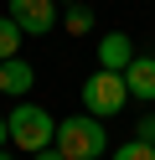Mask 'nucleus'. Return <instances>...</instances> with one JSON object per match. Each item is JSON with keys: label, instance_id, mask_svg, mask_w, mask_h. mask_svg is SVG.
I'll use <instances>...</instances> for the list:
<instances>
[{"label": "nucleus", "instance_id": "f8f14e48", "mask_svg": "<svg viewBox=\"0 0 155 160\" xmlns=\"http://www.w3.org/2000/svg\"><path fill=\"white\" fill-rule=\"evenodd\" d=\"M31 160H67V155H62L57 145H47V150H36V155H31Z\"/></svg>", "mask_w": 155, "mask_h": 160}, {"label": "nucleus", "instance_id": "f257e3e1", "mask_svg": "<svg viewBox=\"0 0 155 160\" xmlns=\"http://www.w3.org/2000/svg\"><path fill=\"white\" fill-rule=\"evenodd\" d=\"M52 145L67 160H98L103 150H109V129L93 114H72V119H57V139H52Z\"/></svg>", "mask_w": 155, "mask_h": 160}, {"label": "nucleus", "instance_id": "39448f33", "mask_svg": "<svg viewBox=\"0 0 155 160\" xmlns=\"http://www.w3.org/2000/svg\"><path fill=\"white\" fill-rule=\"evenodd\" d=\"M134 57H140V52H134V42H129L124 31H109V36L98 42V67H103V72H124Z\"/></svg>", "mask_w": 155, "mask_h": 160}, {"label": "nucleus", "instance_id": "4468645a", "mask_svg": "<svg viewBox=\"0 0 155 160\" xmlns=\"http://www.w3.org/2000/svg\"><path fill=\"white\" fill-rule=\"evenodd\" d=\"M0 160H16V155H10V150H0Z\"/></svg>", "mask_w": 155, "mask_h": 160}, {"label": "nucleus", "instance_id": "9d476101", "mask_svg": "<svg viewBox=\"0 0 155 160\" xmlns=\"http://www.w3.org/2000/svg\"><path fill=\"white\" fill-rule=\"evenodd\" d=\"M114 160H155V145H140V139H129V145L114 150Z\"/></svg>", "mask_w": 155, "mask_h": 160}, {"label": "nucleus", "instance_id": "ddd939ff", "mask_svg": "<svg viewBox=\"0 0 155 160\" xmlns=\"http://www.w3.org/2000/svg\"><path fill=\"white\" fill-rule=\"evenodd\" d=\"M10 145V124H5V114H0V150Z\"/></svg>", "mask_w": 155, "mask_h": 160}, {"label": "nucleus", "instance_id": "9b49d317", "mask_svg": "<svg viewBox=\"0 0 155 160\" xmlns=\"http://www.w3.org/2000/svg\"><path fill=\"white\" fill-rule=\"evenodd\" d=\"M134 139H140V145H155V114H145L140 124H134Z\"/></svg>", "mask_w": 155, "mask_h": 160}, {"label": "nucleus", "instance_id": "2eb2a0df", "mask_svg": "<svg viewBox=\"0 0 155 160\" xmlns=\"http://www.w3.org/2000/svg\"><path fill=\"white\" fill-rule=\"evenodd\" d=\"M62 5H78V0H62Z\"/></svg>", "mask_w": 155, "mask_h": 160}, {"label": "nucleus", "instance_id": "7ed1b4c3", "mask_svg": "<svg viewBox=\"0 0 155 160\" xmlns=\"http://www.w3.org/2000/svg\"><path fill=\"white\" fill-rule=\"evenodd\" d=\"M124 103H129L124 72H103V67H98V72L83 83V114H93V119H114Z\"/></svg>", "mask_w": 155, "mask_h": 160}, {"label": "nucleus", "instance_id": "1a4fd4ad", "mask_svg": "<svg viewBox=\"0 0 155 160\" xmlns=\"http://www.w3.org/2000/svg\"><path fill=\"white\" fill-rule=\"evenodd\" d=\"M16 52H21V26L10 21V16H0V62L16 57Z\"/></svg>", "mask_w": 155, "mask_h": 160}, {"label": "nucleus", "instance_id": "20e7f679", "mask_svg": "<svg viewBox=\"0 0 155 160\" xmlns=\"http://www.w3.org/2000/svg\"><path fill=\"white\" fill-rule=\"evenodd\" d=\"M5 16L21 26V36H47L57 26V0H10Z\"/></svg>", "mask_w": 155, "mask_h": 160}, {"label": "nucleus", "instance_id": "0eeeda50", "mask_svg": "<svg viewBox=\"0 0 155 160\" xmlns=\"http://www.w3.org/2000/svg\"><path fill=\"white\" fill-rule=\"evenodd\" d=\"M31 83H36V72H31L26 57H5V62H0V93L26 98V93H31Z\"/></svg>", "mask_w": 155, "mask_h": 160}, {"label": "nucleus", "instance_id": "6e6552de", "mask_svg": "<svg viewBox=\"0 0 155 160\" xmlns=\"http://www.w3.org/2000/svg\"><path fill=\"white\" fill-rule=\"evenodd\" d=\"M62 26H67V36H88V31H93V11H88V5L78 0V5H67Z\"/></svg>", "mask_w": 155, "mask_h": 160}, {"label": "nucleus", "instance_id": "f03ea898", "mask_svg": "<svg viewBox=\"0 0 155 160\" xmlns=\"http://www.w3.org/2000/svg\"><path fill=\"white\" fill-rule=\"evenodd\" d=\"M5 124H10V145H16L21 155H36V150H47L52 139H57V119L41 103H16L5 114Z\"/></svg>", "mask_w": 155, "mask_h": 160}, {"label": "nucleus", "instance_id": "423d86ee", "mask_svg": "<svg viewBox=\"0 0 155 160\" xmlns=\"http://www.w3.org/2000/svg\"><path fill=\"white\" fill-rule=\"evenodd\" d=\"M124 88H129V98H140V103H155V57H134V62L124 67Z\"/></svg>", "mask_w": 155, "mask_h": 160}]
</instances>
